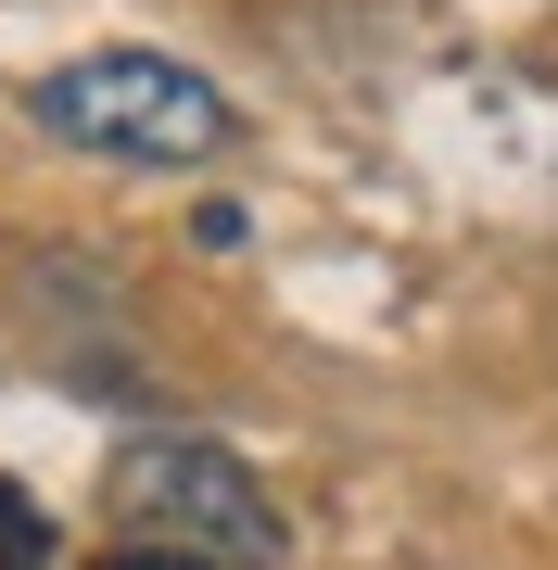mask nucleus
<instances>
[{
    "label": "nucleus",
    "instance_id": "7ed1b4c3",
    "mask_svg": "<svg viewBox=\"0 0 558 570\" xmlns=\"http://www.w3.org/2000/svg\"><path fill=\"white\" fill-rule=\"evenodd\" d=\"M0 570H51V508L26 482H0Z\"/></svg>",
    "mask_w": 558,
    "mask_h": 570
},
{
    "label": "nucleus",
    "instance_id": "20e7f679",
    "mask_svg": "<svg viewBox=\"0 0 558 570\" xmlns=\"http://www.w3.org/2000/svg\"><path fill=\"white\" fill-rule=\"evenodd\" d=\"M102 570H216V558H190V546H115Z\"/></svg>",
    "mask_w": 558,
    "mask_h": 570
},
{
    "label": "nucleus",
    "instance_id": "f03ea898",
    "mask_svg": "<svg viewBox=\"0 0 558 570\" xmlns=\"http://www.w3.org/2000/svg\"><path fill=\"white\" fill-rule=\"evenodd\" d=\"M102 494H115L127 546H190L216 570H280L292 558V520L267 508V482L228 444H204V431H140V444H115Z\"/></svg>",
    "mask_w": 558,
    "mask_h": 570
},
{
    "label": "nucleus",
    "instance_id": "f257e3e1",
    "mask_svg": "<svg viewBox=\"0 0 558 570\" xmlns=\"http://www.w3.org/2000/svg\"><path fill=\"white\" fill-rule=\"evenodd\" d=\"M26 115L102 165H216L242 140V102L178 51H77L26 89Z\"/></svg>",
    "mask_w": 558,
    "mask_h": 570
}]
</instances>
